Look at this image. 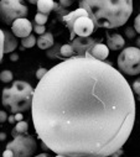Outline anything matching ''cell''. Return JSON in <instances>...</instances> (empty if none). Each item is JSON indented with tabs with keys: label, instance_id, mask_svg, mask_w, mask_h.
<instances>
[{
	"label": "cell",
	"instance_id": "6da1fadb",
	"mask_svg": "<svg viewBox=\"0 0 140 157\" xmlns=\"http://www.w3.org/2000/svg\"><path fill=\"white\" fill-rule=\"evenodd\" d=\"M31 115L39 139L57 156L106 157L119 151L133 131L135 98L112 64L77 55L39 81Z\"/></svg>",
	"mask_w": 140,
	"mask_h": 157
},
{
	"label": "cell",
	"instance_id": "7a4b0ae2",
	"mask_svg": "<svg viewBox=\"0 0 140 157\" xmlns=\"http://www.w3.org/2000/svg\"><path fill=\"white\" fill-rule=\"evenodd\" d=\"M80 8L87 10L95 27L123 26L133 14V0H81Z\"/></svg>",
	"mask_w": 140,
	"mask_h": 157
},
{
	"label": "cell",
	"instance_id": "3957f363",
	"mask_svg": "<svg viewBox=\"0 0 140 157\" xmlns=\"http://www.w3.org/2000/svg\"><path fill=\"white\" fill-rule=\"evenodd\" d=\"M35 89L24 81H16L10 88L3 90V105L13 114L22 113L32 106Z\"/></svg>",
	"mask_w": 140,
	"mask_h": 157
},
{
	"label": "cell",
	"instance_id": "277c9868",
	"mask_svg": "<svg viewBox=\"0 0 140 157\" xmlns=\"http://www.w3.org/2000/svg\"><path fill=\"white\" fill-rule=\"evenodd\" d=\"M119 69L128 75H136L140 73V48L126 47L118 56Z\"/></svg>",
	"mask_w": 140,
	"mask_h": 157
},
{
	"label": "cell",
	"instance_id": "5b68a950",
	"mask_svg": "<svg viewBox=\"0 0 140 157\" xmlns=\"http://www.w3.org/2000/svg\"><path fill=\"white\" fill-rule=\"evenodd\" d=\"M0 13H2V20L6 25H13L15 20L26 17L27 6L22 3V0H2Z\"/></svg>",
	"mask_w": 140,
	"mask_h": 157
},
{
	"label": "cell",
	"instance_id": "8992f818",
	"mask_svg": "<svg viewBox=\"0 0 140 157\" xmlns=\"http://www.w3.org/2000/svg\"><path fill=\"white\" fill-rule=\"evenodd\" d=\"M6 148H10L14 152L15 157H27L32 156L36 151V141L32 136H29L26 134L18 135L6 145Z\"/></svg>",
	"mask_w": 140,
	"mask_h": 157
},
{
	"label": "cell",
	"instance_id": "52a82bcc",
	"mask_svg": "<svg viewBox=\"0 0 140 157\" xmlns=\"http://www.w3.org/2000/svg\"><path fill=\"white\" fill-rule=\"evenodd\" d=\"M94 22L89 16H81L76 20L73 25V38L75 36H82V37H88L93 33L94 31Z\"/></svg>",
	"mask_w": 140,
	"mask_h": 157
},
{
	"label": "cell",
	"instance_id": "ba28073f",
	"mask_svg": "<svg viewBox=\"0 0 140 157\" xmlns=\"http://www.w3.org/2000/svg\"><path fill=\"white\" fill-rule=\"evenodd\" d=\"M97 44L94 38H92L91 36L88 37H82V36H78L76 38H73L71 45L75 50V53L78 55V56H84L92 47L93 45Z\"/></svg>",
	"mask_w": 140,
	"mask_h": 157
},
{
	"label": "cell",
	"instance_id": "9c48e42d",
	"mask_svg": "<svg viewBox=\"0 0 140 157\" xmlns=\"http://www.w3.org/2000/svg\"><path fill=\"white\" fill-rule=\"evenodd\" d=\"M31 30H33V26L32 24L25 19V17H21V19H18L13 22L11 25V31L16 36V37H27L31 35Z\"/></svg>",
	"mask_w": 140,
	"mask_h": 157
},
{
	"label": "cell",
	"instance_id": "30bf717a",
	"mask_svg": "<svg viewBox=\"0 0 140 157\" xmlns=\"http://www.w3.org/2000/svg\"><path fill=\"white\" fill-rule=\"evenodd\" d=\"M0 37H2V58H3L5 53H11L18 47V41L15 38V35L6 30L0 31Z\"/></svg>",
	"mask_w": 140,
	"mask_h": 157
},
{
	"label": "cell",
	"instance_id": "8fae6325",
	"mask_svg": "<svg viewBox=\"0 0 140 157\" xmlns=\"http://www.w3.org/2000/svg\"><path fill=\"white\" fill-rule=\"evenodd\" d=\"M81 16H89L88 15V13H87V10H84L83 8H80V9H77V10H75V11H71V13H68L67 15H64L63 16V22H64V25L68 27V30H69V37H71V40H73V25H75V22H76V20L78 19V17H81Z\"/></svg>",
	"mask_w": 140,
	"mask_h": 157
},
{
	"label": "cell",
	"instance_id": "7c38bea8",
	"mask_svg": "<svg viewBox=\"0 0 140 157\" xmlns=\"http://www.w3.org/2000/svg\"><path fill=\"white\" fill-rule=\"evenodd\" d=\"M86 55H88V56H91L93 58L104 61L109 55V47L107 45H103V44H94L93 47Z\"/></svg>",
	"mask_w": 140,
	"mask_h": 157
},
{
	"label": "cell",
	"instance_id": "4fadbf2b",
	"mask_svg": "<svg viewBox=\"0 0 140 157\" xmlns=\"http://www.w3.org/2000/svg\"><path fill=\"white\" fill-rule=\"evenodd\" d=\"M125 45V41H124V38L119 35V33H114V35H111L108 36L107 38V46L113 50V51H118L120 48H123Z\"/></svg>",
	"mask_w": 140,
	"mask_h": 157
},
{
	"label": "cell",
	"instance_id": "5bb4252c",
	"mask_svg": "<svg viewBox=\"0 0 140 157\" xmlns=\"http://www.w3.org/2000/svg\"><path fill=\"white\" fill-rule=\"evenodd\" d=\"M37 46L41 50H47L50 47L53 46V36L50 32H45L42 35H40V37L37 38Z\"/></svg>",
	"mask_w": 140,
	"mask_h": 157
},
{
	"label": "cell",
	"instance_id": "9a60e30c",
	"mask_svg": "<svg viewBox=\"0 0 140 157\" xmlns=\"http://www.w3.org/2000/svg\"><path fill=\"white\" fill-rule=\"evenodd\" d=\"M36 5H37V11L46 14V15H49L55 9L53 0H39Z\"/></svg>",
	"mask_w": 140,
	"mask_h": 157
},
{
	"label": "cell",
	"instance_id": "2e32d148",
	"mask_svg": "<svg viewBox=\"0 0 140 157\" xmlns=\"http://www.w3.org/2000/svg\"><path fill=\"white\" fill-rule=\"evenodd\" d=\"M27 129H29V125L26 121H18V124L15 125L14 130H13V136H18V135H24V134H27Z\"/></svg>",
	"mask_w": 140,
	"mask_h": 157
},
{
	"label": "cell",
	"instance_id": "e0dca14e",
	"mask_svg": "<svg viewBox=\"0 0 140 157\" xmlns=\"http://www.w3.org/2000/svg\"><path fill=\"white\" fill-rule=\"evenodd\" d=\"M60 55H61L62 57H66V58L72 57V56L75 55V50H73L72 45L66 44V45L61 46V48H60Z\"/></svg>",
	"mask_w": 140,
	"mask_h": 157
},
{
	"label": "cell",
	"instance_id": "ac0fdd59",
	"mask_svg": "<svg viewBox=\"0 0 140 157\" xmlns=\"http://www.w3.org/2000/svg\"><path fill=\"white\" fill-rule=\"evenodd\" d=\"M36 44H37V40H36V37H35L33 35H30L27 37H24L22 40H21V45L25 48H31L32 46H35Z\"/></svg>",
	"mask_w": 140,
	"mask_h": 157
},
{
	"label": "cell",
	"instance_id": "d6986e66",
	"mask_svg": "<svg viewBox=\"0 0 140 157\" xmlns=\"http://www.w3.org/2000/svg\"><path fill=\"white\" fill-rule=\"evenodd\" d=\"M47 19H49V15L42 14V13H37L36 16H35V22L39 24V25H45L47 22Z\"/></svg>",
	"mask_w": 140,
	"mask_h": 157
},
{
	"label": "cell",
	"instance_id": "ffe728a7",
	"mask_svg": "<svg viewBox=\"0 0 140 157\" xmlns=\"http://www.w3.org/2000/svg\"><path fill=\"white\" fill-rule=\"evenodd\" d=\"M13 81V73L10 72V71H3L2 72V82H4V83H9V82H11Z\"/></svg>",
	"mask_w": 140,
	"mask_h": 157
},
{
	"label": "cell",
	"instance_id": "44dd1931",
	"mask_svg": "<svg viewBox=\"0 0 140 157\" xmlns=\"http://www.w3.org/2000/svg\"><path fill=\"white\" fill-rule=\"evenodd\" d=\"M133 92L136 94V97H138V99L140 100V81H135L134 83H133Z\"/></svg>",
	"mask_w": 140,
	"mask_h": 157
},
{
	"label": "cell",
	"instance_id": "7402d4cb",
	"mask_svg": "<svg viewBox=\"0 0 140 157\" xmlns=\"http://www.w3.org/2000/svg\"><path fill=\"white\" fill-rule=\"evenodd\" d=\"M33 31L36 32V33H39V35H42V33L46 32V27H45V25L35 24V25H33Z\"/></svg>",
	"mask_w": 140,
	"mask_h": 157
},
{
	"label": "cell",
	"instance_id": "603a6c76",
	"mask_svg": "<svg viewBox=\"0 0 140 157\" xmlns=\"http://www.w3.org/2000/svg\"><path fill=\"white\" fill-rule=\"evenodd\" d=\"M134 30L138 32V33H140V14L135 17V20H134Z\"/></svg>",
	"mask_w": 140,
	"mask_h": 157
},
{
	"label": "cell",
	"instance_id": "cb8c5ba5",
	"mask_svg": "<svg viewBox=\"0 0 140 157\" xmlns=\"http://www.w3.org/2000/svg\"><path fill=\"white\" fill-rule=\"evenodd\" d=\"M47 72H49L47 69H45V68H40V69H39V71L36 72V78H37L39 81H40L41 78H42V77H44V75H45V74H46Z\"/></svg>",
	"mask_w": 140,
	"mask_h": 157
},
{
	"label": "cell",
	"instance_id": "d4e9b609",
	"mask_svg": "<svg viewBox=\"0 0 140 157\" xmlns=\"http://www.w3.org/2000/svg\"><path fill=\"white\" fill-rule=\"evenodd\" d=\"M73 3V0H60V5L63 6V8H68L71 6Z\"/></svg>",
	"mask_w": 140,
	"mask_h": 157
},
{
	"label": "cell",
	"instance_id": "484cf974",
	"mask_svg": "<svg viewBox=\"0 0 140 157\" xmlns=\"http://www.w3.org/2000/svg\"><path fill=\"white\" fill-rule=\"evenodd\" d=\"M3 156H4V157H15L14 152H13L10 148H6V150L4 151V153H3Z\"/></svg>",
	"mask_w": 140,
	"mask_h": 157
},
{
	"label": "cell",
	"instance_id": "4316f807",
	"mask_svg": "<svg viewBox=\"0 0 140 157\" xmlns=\"http://www.w3.org/2000/svg\"><path fill=\"white\" fill-rule=\"evenodd\" d=\"M8 119H9V117H8V115H6L5 111H2V113H0V121L4 123V121H6Z\"/></svg>",
	"mask_w": 140,
	"mask_h": 157
},
{
	"label": "cell",
	"instance_id": "83f0119b",
	"mask_svg": "<svg viewBox=\"0 0 140 157\" xmlns=\"http://www.w3.org/2000/svg\"><path fill=\"white\" fill-rule=\"evenodd\" d=\"M15 119H16V121H21L22 120V114L21 113H16L15 114Z\"/></svg>",
	"mask_w": 140,
	"mask_h": 157
},
{
	"label": "cell",
	"instance_id": "f1b7e54d",
	"mask_svg": "<svg viewBox=\"0 0 140 157\" xmlns=\"http://www.w3.org/2000/svg\"><path fill=\"white\" fill-rule=\"evenodd\" d=\"M8 120H9V123H10V124H14V123L16 121V119H15V115H10Z\"/></svg>",
	"mask_w": 140,
	"mask_h": 157
},
{
	"label": "cell",
	"instance_id": "f546056e",
	"mask_svg": "<svg viewBox=\"0 0 140 157\" xmlns=\"http://www.w3.org/2000/svg\"><path fill=\"white\" fill-rule=\"evenodd\" d=\"M126 35H128L129 37H133V36H134V31H133L131 29H128V30H126Z\"/></svg>",
	"mask_w": 140,
	"mask_h": 157
},
{
	"label": "cell",
	"instance_id": "4dcf8cb0",
	"mask_svg": "<svg viewBox=\"0 0 140 157\" xmlns=\"http://www.w3.org/2000/svg\"><path fill=\"white\" fill-rule=\"evenodd\" d=\"M27 2H29V3H31V4H37L39 0H27Z\"/></svg>",
	"mask_w": 140,
	"mask_h": 157
},
{
	"label": "cell",
	"instance_id": "1f68e13d",
	"mask_svg": "<svg viewBox=\"0 0 140 157\" xmlns=\"http://www.w3.org/2000/svg\"><path fill=\"white\" fill-rule=\"evenodd\" d=\"M11 59H13V61H16V59H18V55H13V56H11Z\"/></svg>",
	"mask_w": 140,
	"mask_h": 157
},
{
	"label": "cell",
	"instance_id": "d6a6232c",
	"mask_svg": "<svg viewBox=\"0 0 140 157\" xmlns=\"http://www.w3.org/2000/svg\"><path fill=\"white\" fill-rule=\"evenodd\" d=\"M37 157H47V153H41V155H39Z\"/></svg>",
	"mask_w": 140,
	"mask_h": 157
},
{
	"label": "cell",
	"instance_id": "836d02e7",
	"mask_svg": "<svg viewBox=\"0 0 140 157\" xmlns=\"http://www.w3.org/2000/svg\"><path fill=\"white\" fill-rule=\"evenodd\" d=\"M0 137H2V140H5V134H4V132H3V134H2V135H0Z\"/></svg>",
	"mask_w": 140,
	"mask_h": 157
},
{
	"label": "cell",
	"instance_id": "e575fe53",
	"mask_svg": "<svg viewBox=\"0 0 140 157\" xmlns=\"http://www.w3.org/2000/svg\"><path fill=\"white\" fill-rule=\"evenodd\" d=\"M136 42H138V45H139V46H140V38H139V40H138V41H136Z\"/></svg>",
	"mask_w": 140,
	"mask_h": 157
}]
</instances>
